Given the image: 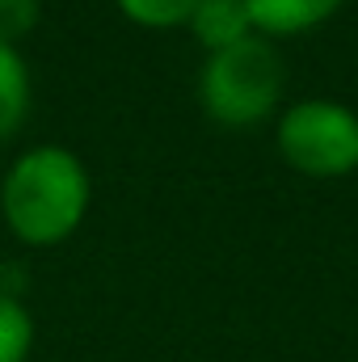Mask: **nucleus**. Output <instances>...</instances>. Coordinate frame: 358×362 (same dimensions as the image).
<instances>
[{
  "mask_svg": "<svg viewBox=\"0 0 358 362\" xmlns=\"http://www.w3.org/2000/svg\"><path fill=\"white\" fill-rule=\"evenodd\" d=\"M274 144L278 156L304 177H346L358 169V114L333 97L295 101L278 114Z\"/></svg>",
  "mask_w": 358,
  "mask_h": 362,
  "instance_id": "nucleus-3",
  "label": "nucleus"
},
{
  "mask_svg": "<svg viewBox=\"0 0 358 362\" xmlns=\"http://www.w3.org/2000/svg\"><path fill=\"white\" fill-rule=\"evenodd\" d=\"M287 89V59L266 34H249L211 51L198 68V101L219 127H258L278 110Z\"/></svg>",
  "mask_w": 358,
  "mask_h": 362,
  "instance_id": "nucleus-2",
  "label": "nucleus"
},
{
  "mask_svg": "<svg viewBox=\"0 0 358 362\" xmlns=\"http://www.w3.org/2000/svg\"><path fill=\"white\" fill-rule=\"evenodd\" d=\"M185 30L207 47V55L211 51H224V47H232V42H241L249 34H258L253 21H249L245 0H202L194 8V17H190Z\"/></svg>",
  "mask_w": 358,
  "mask_h": 362,
  "instance_id": "nucleus-5",
  "label": "nucleus"
},
{
  "mask_svg": "<svg viewBox=\"0 0 358 362\" xmlns=\"http://www.w3.org/2000/svg\"><path fill=\"white\" fill-rule=\"evenodd\" d=\"M42 21V0H0V38L4 42H21L25 34H34V25Z\"/></svg>",
  "mask_w": 358,
  "mask_h": 362,
  "instance_id": "nucleus-9",
  "label": "nucleus"
},
{
  "mask_svg": "<svg viewBox=\"0 0 358 362\" xmlns=\"http://www.w3.org/2000/svg\"><path fill=\"white\" fill-rule=\"evenodd\" d=\"M118 13L144 30H173V25H190L194 8L202 0H114Z\"/></svg>",
  "mask_w": 358,
  "mask_h": 362,
  "instance_id": "nucleus-8",
  "label": "nucleus"
},
{
  "mask_svg": "<svg viewBox=\"0 0 358 362\" xmlns=\"http://www.w3.org/2000/svg\"><path fill=\"white\" fill-rule=\"evenodd\" d=\"M34 350V316L21 299L0 295V362H25Z\"/></svg>",
  "mask_w": 358,
  "mask_h": 362,
  "instance_id": "nucleus-7",
  "label": "nucleus"
},
{
  "mask_svg": "<svg viewBox=\"0 0 358 362\" xmlns=\"http://www.w3.org/2000/svg\"><path fill=\"white\" fill-rule=\"evenodd\" d=\"M34 101V81H30V64L25 55L0 38V144L13 139L30 114Z\"/></svg>",
  "mask_w": 358,
  "mask_h": 362,
  "instance_id": "nucleus-6",
  "label": "nucleus"
},
{
  "mask_svg": "<svg viewBox=\"0 0 358 362\" xmlns=\"http://www.w3.org/2000/svg\"><path fill=\"white\" fill-rule=\"evenodd\" d=\"M89 202H93L89 169L64 144H38V148L21 152L0 181L4 228L30 249L64 245L85 223Z\"/></svg>",
  "mask_w": 358,
  "mask_h": 362,
  "instance_id": "nucleus-1",
  "label": "nucleus"
},
{
  "mask_svg": "<svg viewBox=\"0 0 358 362\" xmlns=\"http://www.w3.org/2000/svg\"><path fill=\"white\" fill-rule=\"evenodd\" d=\"M346 0H245L249 21L258 34L266 38H295L308 34L316 25H325L329 17H337Z\"/></svg>",
  "mask_w": 358,
  "mask_h": 362,
  "instance_id": "nucleus-4",
  "label": "nucleus"
}]
</instances>
